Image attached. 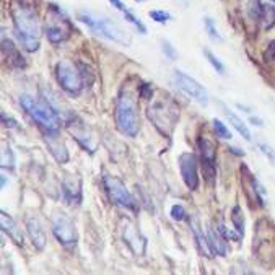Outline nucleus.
I'll return each mask as SVG.
<instances>
[{"label": "nucleus", "mask_w": 275, "mask_h": 275, "mask_svg": "<svg viewBox=\"0 0 275 275\" xmlns=\"http://www.w3.org/2000/svg\"><path fill=\"white\" fill-rule=\"evenodd\" d=\"M2 122L7 126V127H10V129H17V121L15 119H12V118H7V114L2 113Z\"/></svg>", "instance_id": "35"}, {"label": "nucleus", "mask_w": 275, "mask_h": 275, "mask_svg": "<svg viewBox=\"0 0 275 275\" xmlns=\"http://www.w3.org/2000/svg\"><path fill=\"white\" fill-rule=\"evenodd\" d=\"M204 23H205V28H207V31H208V36L213 39V41H223V38L220 36V33H218V30L215 28V25H213V20L212 18H205L204 20Z\"/></svg>", "instance_id": "27"}, {"label": "nucleus", "mask_w": 275, "mask_h": 275, "mask_svg": "<svg viewBox=\"0 0 275 275\" xmlns=\"http://www.w3.org/2000/svg\"><path fill=\"white\" fill-rule=\"evenodd\" d=\"M2 52L5 56V61L9 64V67H12V69H25L26 67L25 57L21 56V52L15 47L12 39H7V38L2 39Z\"/></svg>", "instance_id": "15"}, {"label": "nucleus", "mask_w": 275, "mask_h": 275, "mask_svg": "<svg viewBox=\"0 0 275 275\" xmlns=\"http://www.w3.org/2000/svg\"><path fill=\"white\" fill-rule=\"evenodd\" d=\"M171 216H173V220H176V222L184 220V218H186V210H184V207H183V205H173V207H171Z\"/></svg>", "instance_id": "30"}, {"label": "nucleus", "mask_w": 275, "mask_h": 275, "mask_svg": "<svg viewBox=\"0 0 275 275\" xmlns=\"http://www.w3.org/2000/svg\"><path fill=\"white\" fill-rule=\"evenodd\" d=\"M116 126L122 134L135 137L139 134V111H137V99L130 90H122L116 103Z\"/></svg>", "instance_id": "4"}, {"label": "nucleus", "mask_w": 275, "mask_h": 275, "mask_svg": "<svg viewBox=\"0 0 275 275\" xmlns=\"http://www.w3.org/2000/svg\"><path fill=\"white\" fill-rule=\"evenodd\" d=\"M251 122H252L254 126H257V127H262V126H264V124H262V121H260L259 118H254V116H251Z\"/></svg>", "instance_id": "37"}, {"label": "nucleus", "mask_w": 275, "mask_h": 275, "mask_svg": "<svg viewBox=\"0 0 275 275\" xmlns=\"http://www.w3.org/2000/svg\"><path fill=\"white\" fill-rule=\"evenodd\" d=\"M103 183H104V189L109 195V199L113 204L129 208V210H137L139 205H137V200L134 199V195L129 192L126 184L122 183L119 178L111 176V175H104L103 176Z\"/></svg>", "instance_id": "8"}, {"label": "nucleus", "mask_w": 275, "mask_h": 275, "mask_svg": "<svg viewBox=\"0 0 275 275\" xmlns=\"http://www.w3.org/2000/svg\"><path fill=\"white\" fill-rule=\"evenodd\" d=\"M13 163H15V158H13V153H12V148L10 147H5L4 151H2V168H9V170H13Z\"/></svg>", "instance_id": "26"}, {"label": "nucleus", "mask_w": 275, "mask_h": 275, "mask_svg": "<svg viewBox=\"0 0 275 275\" xmlns=\"http://www.w3.org/2000/svg\"><path fill=\"white\" fill-rule=\"evenodd\" d=\"M150 18L155 20L156 23H168L171 20V15L164 10H151L150 12Z\"/></svg>", "instance_id": "28"}, {"label": "nucleus", "mask_w": 275, "mask_h": 275, "mask_svg": "<svg viewBox=\"0 0 275 275\" xmlns=\"http://www.w3.org/2000/svg\"><path fill=\"white\" fill-rule=\"evenodd\" d=\"M122 235H124L127 246L137 256H142L143 252H145V246H147L145 238L140 235V231L137 230V227L130 220H126V225L122 228Z\"/></svg>", "instance_id": "13"}, {"label": "nucleus", "mask_w": 275, "mask_h": 275, "mask_svg": "<svg viewBox=\"0 0 275 275\" xmlns=\"http://www.w3.org/2000/svg\"><path fill=\"white\" fill-rule=\"evenodd\" d=\"M78 20L88 26L95 34L103 36V38L109 39L113 42H118L121 46H130V42H132L130 34L107 17L95 15V13H90V12H80L78 13Z\"/></svg>", "instance_id": "3"}, {"label": "nucleus", "mask_w": 275, "mask_h": 275, "mask_svg": "<svg viewBox=\"0 0 275 275\" xmlns=\"http://www.w3.org/2000/svg\"><path fill=\"white\" fill-rule=\"evenodd\" d=\"M241 173L243 176L246 178L244 181V187H246V192H248L249 199L252 202H256L259 207H264V195H265V189L262 186L259 184V181L251 175L249 170L246 166H241Z\"/></svg>", "instance_id": "14"}, {"label": "nucleus", "mask_w": 275, "mask_h": 275, "mask_svg": "<svg viewBox=\"0 0 275 275\" xmlns=\"http://www.w3.org/2000/svg\"><path fill=\"white\" fill-rule=\"evenodd\" d=\"M44 139H46V143H47V148L50 153L54 155V158L57 161L61 163H65L69 160V153H67V148H65L64 143L57 139V132H44Z\"/></svg>", "instance_id": "19"}, {"label": "nucleus", "mask_w": 275, "mask_h": 275, "mask_svg": "<svg viewBox=\"0 0 275 275\" xmlns=\"http://www.w3.org/2000/svg\"><path fill=\"white\" fill-rule=\"evenodd\" d=\"M26 231L30 235V240L36 249H44L46 246V235L41 228V223L38 218H33V216H28L26 218Z\"/></svg>", "instance_id": "18"}, {"label": "nucleus", "mask_w": 275, "mask_h": 275, "mask_svg": "<svg viewBox=\"0 0 275 275\" xmlns=\"http://www.w3.org/2000/svg\"><path fill=\"white\" fill-rule=\"evenodd\" d=\"M161 47H163V52L170 57L171 61H175L176 57H178V54H176V50H175V47H173L168 41H161Z\"/></svg>", "instance_id": "32"}, {"label": "nucleus", "mask_w": 275, "mask_h": 275, "mask_svg": "<svg viewBox=\"0 0 275 275\" xmlns=\"http://www.w3.org/2000/svg\"><path fill=\"white\" fill-rule=\"evenodd\" d=\"M52 233L57 241L64 246H74L78 240L74 222L62 212H57L52 216Z\"/></svg>", "instance_id": "10"}, {"label": "nucleus", "mask_w": 275, "mask_h": 275, "mask_svg": "<svg viewBox=\"0 0 275 275\" xmlns=\"http://www.w3.org/2000/svg\"><path fill=\"white\" fill-rule=\"evenodd\" d=\"M204 54H205V57H207V61L208 62H210V65H212V67L216 70V72H218V74L220 75H223V74H225V65H223L218 59H216V56L212 52V50H208V49H205L204 50Z\"/></svg>", "instance_id": "24"}, {"label": "nucleus", "mask_w": 275, "mask_h": 275, "mask_svg": "<svg viewBox=\"0 0 275 275\" xmlns=\"http://www.w3.org/2000/svg\"><path fill=\"white\" fill-rule=\"evenodd\" d=\"M148 119L163 135H171L179 119V107L168 93H158L148 106Z\"/></svg>", "instance_id": "2"}, {"label": "nucleus", "mask_w": 275, "mask_h": 275, "mask_svg": "<svg viewBox=\"0 0 275 275\" xmlns=\"http://www.w3.org/2000/svg\"><path fill=\"white\" fill-rule=\"evenodd\" d=\"M72 34V23L69 18L64 15L57 5L49 7L47 20H46V36L52 44H61L67 41Z\"/></svg>", "instance_id": "6"}, {"label": "nucleus", "mask_w": 275, "mask_h": 275, "mask_svg": "<svg viewBox=\"0 0 275 275\" xmlns=\"http://www.w3.org/2000/svg\"><path fill=\"white\" fill-rule=\"evenodd\" d=\"M199 151H200V160H202V170H204V176L208 184H213L216 176V150L213 142H210L205 137H200L199 142Z\"/></svg>", "instance_id": "11"}, {"label": "nucleus", "mask_w": 275, "mask_h": 275, "mask_svg": "<svg viewBox=\"0 0 275 275\" xmlns=\"http://www.w3.org/2000/svg\"><path fill=\"white\" fill-rule=\"evenodd\" d=\"M264 59L265 62H275V39L269 42L265 52H264Z\"/></svg>", "instance_id": "31"}, {"label": "nucleus", "mask_w": 275, "mask_h": 275, "mask_svg": "<svg viewBox=\"0 0 275 275\" xmlns=\"http://www.w3.org/2000/svg\"><path fill=\"white\" fill-rule=\"evenodd\" d=\"M173 82L178 86L181 91H184L187 96L192 98L194 101H197L200 106L208 104V93L197 80H194L192 77L184 74L183 70H175L173 72Z\"/></svg>", "instance_id": "9"}, {"label": "nucleus", "mask_w": 275, "mask_h": 275, "mask_svg": "<svg viewBox=\"0 0 275 275\" xmlns=\"http://www.w3.org/2000/svg\"><path fill=\"white\" fill-rule=\"evenodd\" d=\"M213 129H215V132H216V135L220 137V139H225V140H230L231 139V132H230L228 127L223 124L222 121L213 119Z\"/></svg>", "instance_id": "25"}, {"label": "nucleus", "mask_w": 275, "mask_h": 275, "mask_svg": "<svg viewBox=\"0 0 275 275\" xmlns=\"http://www.w3.org/2000/svg\"><path fill=\"white\" fill-rule=\"evenodd\" d=\"M189 225H191V230L194 233V238H195V243H197L200 252L204 254L205 257H212V249H210V244H208V240L207 236L204 235V230H202V225L199 218L195 215H192L189 218Z\"/></svg>", "instance_id": "17"}, {"label": "nucleus", "mask_w": 275, "mask_h": 275, "mask_svg": "<svg viewBox=\"0 0 275 275\" xmlns=\"http://www.w3.org/2000/svg\"><path fill=\"white\" fill-rule=\"evenodd\" d=\"M20 104L26 111V114L30 116L44 132H59V127H61L59 116H57V113L49 104L39 103V101H36L34 98L28 95H23L20 98Z\"/></svg>", "instance_id": "5"}, {"label": "nucleus", "mask_w": 275, "mask_h": 275, "mask_svg": "<svg viewBox=\"0 0 275 275\" xmlns=\"http://www.w3.org/2000/svg\"><path fill=\"white\" fill-rule=\"evenodd\" d=\"M62 194L64 199L67 200L70 205H78L82 202V183L80 179L75 178H67L62 183Z\"/></svg>", "instance_id": "16"}, {"label": "nucleus", "mask_w": 275, "mask_h": 275, "mask_svg": "<svg viewBox=\"0 0 275 275\" xmlns=\"http://www.w3.org/2000/svg\"><path fill=\"white\" fill-rule=\"evenodd\" d=\"M109 2L116 7V9H118V10H121L122 13H124V12H127V7L124 5V4H122L121 2V0H109Z\"/></svg>", "instance_id": "36"}, {"label": "nucleus", "mask_w": 275, "mask_h": 275, "mask_svg": "<svg viewBox=\"0 0 275 275\" xmlns=\"http://www.w3.org/2000/svg\"><path fill=\"white\" fill-rule=\"evenodd\" d=\"M218 231H220V233L223 235V238H225V240H235V241H240V238H241V235L240 233H233V231H228L225 227H223V225H220V228H218Z\"/></svg>", "instance_id": "33"}, {"label": "nucleus", "mask_w": 275, "mask_h": 275, "mask_svg": "<svg viewBox=\"0 0 275 275\" xmlns=\"http://www.w3.org/2000/svg\"><path fill=\"white\" fill-rule=\"evenodd\" d=\"M207 240H208V244H210L212 252H215L216 256H222V257L227 256V243H225V238H223L218 233V231H215L213 228H208L207 230Z\"/></svg>", "instance_id": "21"}, {"label": "nucleus", "mask_w": 275, "mask_h": 275, "mask_svg": "<svg viewBox=\"0 0 275 275\" xmlns=\"http://www.w3.org/2000/svg\"><path fill=\"white\" fill-rule=\"evenodd\" d=\"M231 222H233L235 230L243 236L244 235V216H243L241 208L238 207V205L233 208V212H231Z\"/></svg>", "instance_id": "23"}, {"label": "nucleus", "mask_w": 275, "mask_h": 275, "mask_svg": "<svg viewBox=\"0 0 275 275\" xmlns=\"http://www.w3.org/2000/svg\"><path fill=\"white\" fill-rule=\"evenodd\" d=\"M124 18H126V20L129 21V23H132V25H134V26H135L137 30H139V31H140L142 34H145V33H147V28L143 26V23H142V21H140V20H137V18H135V17L132 15V13L129 12V10H127V12H124Z\"/></svg>", "instance_id": "29"}, {"label": "nucleus", "mask_w": 275, "mask_h": 275, "mask_svg": "<svg viewBox=\"0 0 275 275\" xmlns=\"http://www.w3.org/2000/svg\"><path fill=\"white\" fill-rule=\"evenodd\" d=\"M57 82L64 91L77 96L83 88V72L70 61H61L56 67Z\"/></svg>", "instance_id": "7"}, {"label": "nucleus", "mask_w": 275, "mask_h": 275, "mask_svg": "<svg viewBox=\"0 0 275 275\" xmlns=\"http://www.w3.org/2000/svg\"><path fill=\"white\" fill-rule=\"evenodd\" d=\"M179 170H181V176H183L186 186L189 187L191 191H195L199 186V175H197V161H195V156L192 153H183L179 156Z\"/></svg>", "instance_id": "12"}, {"label": "nucleus", "mask_w": 275, "mask_h": 275, "mask_svg": "<svg viewBox=\"0 0 275 275\" xmlns=\"http://www.w3.org/2000/svg\"><path fill=\"white\" fill-rule=\"evenodd\" d=\"M0 223H2V231L12 238V241H15V244L18 246H23V233L10 215L0 212Z\"/></svg>", "instance_id": "20"}, {"label": "nucleus", "mask_w": 275, "mask_h": 275, "mask_svg": "<svg viewBox=\"0 0 275 275\" xmlns=\"http://www.w3.org/2000/svg\"><path fill=\"white\" fill-rule=\"evenodd\" d=\"M220 106H222V109H223V113H225V116L228 118V121H230V124L233 126L238 132H240L246 140H251V132H249V129H248V126L244 124L243 122V119H240L238 116L230 109V107L227 106V104H223V103H220Z\"/></svg>", "instance_id": "22"}, {"label": "nucleus", "mask_w": 275, "mask_h": 275, "mask_svg": "<svg viewBox=\"0 0 275 275\" xmlns=\"http://www.w3.org/2000/svg\"><path fill=\"white\" fill-rule=\"evenodd\" d=\"M12 18L15 25V33L28 52H34L39 49V36H41V23L38 13L30 4L23 0H13L12 7Z\"/></svg>", "instance_id": "1"}, {"label": "nucleus", "mask_w": 275, "mask_h": 275, "mask_svg": "<svg viewBox=\"0 0 275 275\" xmlns=\"http://www.w3.org/2000/svg\"><path fill=\"white\" fill-rule=\"evenodd\" d=\"M135 2H143V0H135Z\"/></svg>", "instance_id": "38"}, {"label": "nucleus", "mask_w": 275, "mask_h": 275, "mask_svg": "<svg viewBox=\"0 0 275 275\" xmlns=\"http://www.w3.org/2000/svg\"><path fill=\"white\" fill-rule=\"evenodd\" d=\"M259 148L262 150V153H264L265 156H269L272 161H275V153H273L272 148H270L269 145H265V143H259Z\"/></svg>", "instance_id": "34"}]
</instances>
